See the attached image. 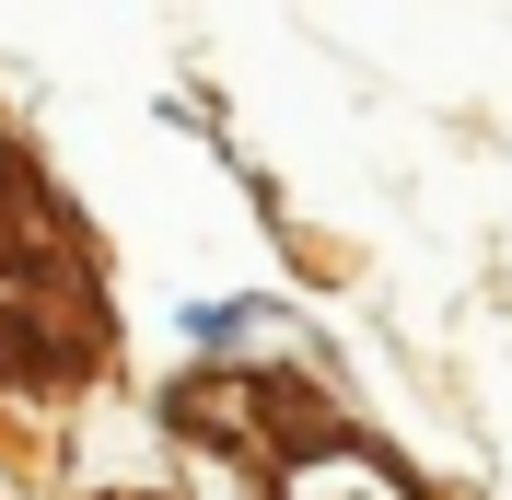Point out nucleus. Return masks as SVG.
I'll return each instance as SVG.
<instances>
[{
  "mask_svg": "<svg viewBox=\"0 0 512 500\" xmlns=\"http://www.w3.org/2000/svg\"><path fill=\"white\" fill-rule=\"evenodd\" d=\"M105 338L94 280H82V245L59 233L35 163L0 140V373H82Z\"/></svg>",
  "mask_w": 512,
  "mask_h": 500,
  "instance_id": "f257e3e1",
  "label": "nucleus"
}]
</instances>
